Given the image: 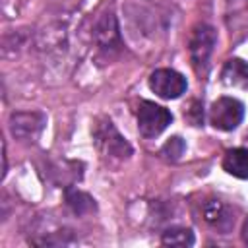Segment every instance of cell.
<instances>
[{
  "instance_id": "cell-1",
  "label": "cell",
  "mask_w": 248,
  "mask_h": 248,
  "mask_svg": "<svg viewBox=\"0 0 248 248\" xmlns=\"http://www.w3.org/2000/svg\"><path fill=\"white\" fill-rule=\"evenodd\" d=\"M217 45V33L211 25L207 23H198L188 39V52H190V60L194 70L203 76L209 68V58L213 54V48Z\"/></svg>"
},
{
  "instance_id": "cell-2",
  "label": "cell",
  "mask_w": 248,
  "mask_h": 248,
  "mask_svg": "<svg viewBox=\"0 0 248 248\" xmlns=\"http://www.w3.org/2000/svg\"><path fill=\"white\" fill-rule=\"evenodd\" d=\"M93 141L97 149L105 157H114V159H128L132 155V145L118 134L114 124L108 118H101L93 126Z\"/></svg>"
},
{
  "instance_id": "cell-3",
  "label": "cell",
  "mask_w": 248,
  "mask_h": 248,
  "mask_svg": "<svg viewBox=\"0 0 248 248\" xmlns=\"http://www.w3.org/2000/svg\"><path fill=\"white\" fill-rule=\"evenodd\" d=\"M172 114L151 101H141L138 107V130L143 138H155L170 124Z\"/></svg>"
},
{
  "instance_id": "cell-4",
  "label": "cell",
  "mask_w": 248,
  "mask_h": 248,
  "mask_svg": "<svg viewBox=\"0 0 248 248\" xmlns=\"http://www.w3.org/2000/svg\"><path fill=\"white\" fill-rule=\"evenodd\" d=\"M244 118V105L234 97H221L209 108V122L213 128L231 132Z\"/></svg>"
},
{
  "instance_id": "cell-5",
  "label": "cell",
  "mask_w": 248,
  "mask_h": 248,
  "mask_svg": "<svg viewBox=\"0 0 248 248\" xmlns=\"http://www.w3.org/2000/svg\"><path fill=\"white\" fill-rule=\"evenodd\" d=\"M149 87L161 99H178L186 91L188 83L180 72L170 68H159L149 76Z\"/></svg>"
},
{
  "instance_id": "cell-6",
  "label": "cell",
  "mask_w": 248,
  "mask_h": 248,
  "mask_svg": "<svg viewBox=\"0 0 248 248\" xmlns=\"http://www.w3.org/2000/svg\"><path fill=\"white\" fill-rule=\"evenodd\" d=\"M45 122L46 120L41 112H14L10 118V130L17 140H33L41 134Z\"/></svg>"
},
{
  "instance_id": "cell-7",
  "label": "cell",
  "mask_w": 248,
  "mask_h": 248,
  "mask_svg": "<svg viewBox=\"0 0 248 248\" xmlns=\"http://www.w3.org/2000/svg\"><path fill=\"white\" fill-rule=\"evenodd\" d=\"M202 213H203L205 223H209L213 229H217V231L223 232V234L229 232L231 227L234 225V217L231 215L229 207H227L221 200H207V202L203 203Z\"/></svg>"
},
{
  "instance_id": "cell-8",
  "label": "cell",
  "mask_w": 248,
  "mask_h": 248,
  "mask_svg": "<svg viewBox=\"0 0 248 248\" xmlns=\"http://www.w3.org/2000/svg\"><path fill=\"white\" fill-rule=\"evenodd\" d=\"M221 79L227 87H240L248 89V62L240 58H231L225 62Z\"/></svg>"
},
{
  "instance_id": "cell-9",
  "label": "cell",
  "mask_w": 248,
  "mask_h": 248,
  "mask_svg": "<svg viewBox=\"0 0 248 248\" xmlns=\"http://www.w3.org/2000/svg\"><path fill=\"white\" fill-rule=\"evenodd\" d=\"M95 39L101 48H116L118 46V25L112 12L105 14L95 25Z\"/></svg>"
},
{
  "instance_id": "cell-10",
  "label": "cell",
  "mask_w": 248,
  "mask_h": 248,
  "mask_svg": "<svg viewBox=\"0 0 248 248\" xmlns=\"http://www.w3.org/2000/svg\"><path fill=\"white\" fill-rule=\"evenodd\" d=\"M223 169L234 178L248 180V149L244 147L229 149L223 157Z\"/></svg>"
},
{
  "instance_id": "cell-11",
  "label": "cell",
  "mask_w": 248,
  "mask_h": 248,
  "mask_svg": "<svg viewBox=\"0 0 248 248\" xmlns=\"http://www.w3.org/2000/svg\"><path fill=\"white\" fill-rule=\"evenodd\" d=\"M161 242L165 246H180V248H186V246H192L194 244V232L186 227H170L163 232L161 236Z\"/></svg>"
},
{
  "instance_id": "cell-12",
  "label": "cell",
  "mask_w": 248,
  "mask_h": 248,
  "mask_svg": "<svg viewBox=\"0 0 248 248\" xmlns=\"http://www.w3.org/2000/svg\"><path fill=\"white\" fill-rule=\"evenodd\" d=\"M66 200H68V205H70L78 215H81V213H87V211H93V209H95L93 200H91L87 194H83V192H76V190H72V192H68Z\"/></svg>"
},
{
  "instance_id": "cell-13",
  "label": "cell",
  "mask_w": 248,
  "mask_h": 248,
  "mask_svg": "<svg viewBox=\"0 0 248 248\" xmlns=\"http://www.w3.org/2000/svg\"><path fill=\"white\" fill-rule=\"evenodd\" d=\"M184 149H186L184 140L178 138V136H174V138H170V140L161 147V155H163L167 161H172V163H174V161H178V159L182 157Z\"/></svg>"
},
{
  "instance_id": "cell-14",
  "label": "cell",
  "mask_w": 248,
  "mask_h": 248,
  "mask_svg": "<svg viewBox=\"0 0 248 248\" xmlns=\"http://www.w3.org/2000/svg\"><path fill=\"white\" fill-rule=\"evenodd\" d=\"M184 116L194 124V126H200L202 120H203V114H202V107L198 103H192V107L188 110H184Z\"/></svg>"
},
{
  "instance_id": "cell-15",
  "label": "cell",
  "mask_w": 248,
  "mask_h": 248,
  "mask_svg": "<svg viewBox=\"0 0 248 248\" xmlns=\"http://www.w3.org/2000/svg\"><path fill=\"white\" fill-rule=\"evenodd\" d=\"M242 240L248 244V217H246V221H244V225H242Z\"/></svg>"
}]
</instances>
